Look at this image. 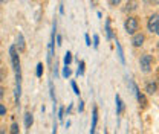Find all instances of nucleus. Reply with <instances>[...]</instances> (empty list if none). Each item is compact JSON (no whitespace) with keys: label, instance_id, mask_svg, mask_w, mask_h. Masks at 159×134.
I'll use <instances>...</instances> for the list:
<instances>
[{"label":"nucleus","instance_id":"9b49d317","mask_svg":"<svg viewBox=\"0 0 159 134\" xmlns=\"http://www.w3.org/2000/svg\"><path fill=\"white\" fill-rule=\"evenodd\" d=\"M32 123H34L32 115H31V113H26V115H25V127H26V128H31Z\"/></svg>","mask_w":159,"mask_h":134},{"label":"nucleus","instance_id":"7ed1b4c3","mask_svg":"<svg viewBox=\"0 0 159 134\" xmlns=\"http://www.w3.org/2000/svg\"><path fill=\"white\" fill-rule=\"evenodd\" d=\"M9 55H11V63H12V67H14V70H16V75H21V73H20V58H19L17 50H16V46H11Z\"/></svg>","mask_w":159,"mask_h":134},{"label":"nucleus","instance_id":"473e14b6","mask_svg":"<svg viewBox=\"0 0 159 134\" xmlns=\"http://www.w3.org/2000/svg\"><path fill=\"white\" fill-rule=\"evenodd\" d=\"M52 134H57V125H54V131H52Z\"/></svg>","mask_w":159,"mask_h":134},{"label":"nucleus","instance_id":"a211bd4d","mask_svg":"<svg viewBox=\"0 0 159 134\" xmlns=\"http://www.w3.org/2000/svg\"><path fill=\"white\" fill-rule=\"evenodd\" d=\"M70 85H72V90H74V93L80 96V89H78V85H77V82H75V81H72V82H70Z\"/></svg>","mask_w":159,"mask_h":134},{"label":"nucleus","instance_id":"c756f323","mask_svg":"<svg viewBox=\"0 0 159 134\" xmlns=\"http://www.w3.org/2000/svg\"><path fill=\"white\" fill-rule=\"evenodd\" d=\"M3 95H5V89L0 87V97H3Z\"/></svg>","mask_w":159,"mask_h":134},{"label":"nucleus","instance_id":"bb28decb","mask_svg":"<svg viewBox=\"0 0 159 134\" xmlns=\"http://www.w3.org/2000/svg\"><path fill=\"white\" fill-rule=\"evenodd\" d=\"M109 5H113V6H116V5H119V0H110V2H109Z\"/></svg>","mask_w":159,"mask_h":134},{"label":"nucleus","instance_id":"20e7f679","mask_svg":"<svg viewBox=\"0 0 159 134\" xmlns=\"http://www.w3.org/2000/svg\"><path fill=\"white\" fill-rule=\"evenodd\" d=\"M55 31H57V21H54V29H52V35L49 40V52H48V61L51 63L54 57V44H55Z\"/></svg>","mask_w":159,"mask_h":134},{"label":"nucleus","instance_id":"412c9836","mask_svg":"<svg viewBox=\"0 0 159 134\" xmlns=\"http://www.w3.org/2000/svg\"><path fill=\"white\" fill-rule=\"evenodd\" d=\"M41 75H43V64H41V63H39V64H37V76H41Z\"/></svg>","mask_w":159,"mask_h":134},{"label":"nucleus","instance_id":"6e6552de","mask_svg":"<svg viewBox=\"0 0 159 134\" xmlns=\"http://www.w3.org/2000/svg\"><path fill=\"white\" fill-rule=\"evenodd\" d=\"M17 49H19V52H25V49H26L25 38H23V34H21V32L17 34Z\"/></svg>","mask_w":159,"mask_h":134},{"label":"nucleus","instance_id":"7c9ffc66","mask_svg":"<svg viewBox=\"0 0 159 134\" xmlns=\"http://www.w3.org/2000/svg\"><path fill=\"white\" fill-rule=\"evenodd\" d=\"M60 12H61V14H64V6H63V3L60 5Z\"/></svg>","mask_w":159,"mask_h":134},{"label":"nucleus","instance_id":"c85d7f7f","mask_svg":"<svg viewBox=\"0 0 159 134\" xmlns=\"http://www.w3.org/2000/svg\"><path fill=\"white\" fill-rule=\"evenodd\" d=\"M3 79H5V72H3V70H0V82H2Z\"/></svg>","mask_w":159,"mask_h":134},{"label":"nucleus","instance_id":"5701e85b","mask_svg":"<svg viewBox=\"0 0 159 134\" xmlns=\"http://www.w3.org/2000/svg\"><path fill=\"white\" fill-rule=\"evenodd\" d=\"M64 111H66V110H64L63 107L58 110V120H60V122H61V120H63V117H64Z\"/></svg>","mask_w":159,"mask_h":134},{"label":"nucleus","instance_id":"0eeeda50","mask_svg":"<svg viewBox=\"0 0 159 134\" xmlns=\"http://www.w3.org/2000/svg\"><path fill=\"white\" fill-rule=\"evenodd\" d=\"M97 123H98V108L93 107V113H92V127H90V134H95L97 130Z\"/></svg>","mask_w":159,"mask_h":134},{"label":"nucleus","instance_id":"2f4dec72","mask_svg":"<svg viewBox=\"0 0 159 134\" xmlns=\"http://www.w3.org/2000/svg\"><path fill=\"white\" fill-rule=\"evenodd\" d=\"M72 107H74V105H72V104H70V105H69V107H67V115H69V113H70V111H72Z\"/></svg>","mask_w":159,"mask_h":134},{"label":"nucleus","instance_id":"aec40b11","mask_svg":"<svg viewBox=\"0 0 159 134\" xmlns=\"http://www.w3.org/2000/svg\"><path fill=\"white\" fill-rule=\"evenodd\" d=\"M135 8H136V3H135V2H130V3H127L125 11H132V9H135Z\"/></svg>","mask_w":159,"mask_h":134},{"label":"nucleus","instance_id":"1a4fd4ad","mask_svg":"<svg viewBox=\"0 0 159 134\" xmlns=\"http://www.w3.org/2000/svg\"><path fill=\"white\" fill-rule=\"evenodd\" d=\"M145 92H147L148 95H155V93L158 92V84H156V82H147V84H145Z\"/></svg>","mask_w":159,"mask_h":134},{"label":"nucleus","instance_id":"4468645a","mask_svg":"<svg viewBox=\"0 0 159 134\" xmlns=\"http://www.w3.org/2000/svg\"><path fill=\"white\" fill-rule=\"evenodd\" d=\"M70 63H72V54L67 50V52H66V55H64V66H66V67H69V66H70Z\"/></svg>","mask_w":159,"mask_h":134},{"label":"nucleus","instance_id":"f3484780","mask_svg":"<svg viewBox=\"0 0 159 134\" xmlns=\"http://www.w3.org/2000/svg\"><path fill=\"white\" fill-rule=\"evenodd\" d=\"M70 73H72V70H70L69 67L64 66V69H63V78H69L70 76Z\"/></svg>","mask_w":159,"mask_h":134},{"label":"nucleus","instance_id":"393cba45","mask_svg":"<svg viewBox=\"0 0 159 134\" xmlns=\"http://www.w3.org/2000/svg\"><path fill=\"white\" fill-rule=\"evenodd\" d=\"M3 115H6V107L0 104V116H3Z\"/></svg>","mask_w":159,"mask_h":134},{"label":"nucleus","instance_id":"ddd939ff","mask_svg":"<svg viewBox=\"0 0 159 134\" xmlns=\"http://www.w3.org/2000/svg\"><path fill=\"white\" fill-rule=\"evenodd\" d=\"M116 49H118V57L121 59V63L122 64H125V58H124V50H122V47H121V44H119L118 41H116Z\"/></svg>","mask_w":159,"mask_h":134},{"label":"nucleus","instance_id":"6ab92c4d","mask_svg":"<svg viewBox=\"0 0 159 134\" xmlns=\"http://www.w3.org/2000/svg\"><path fill=\"white\" fill-rule=\"evenodd\" d=\"M49 92H51V97H52V101L55 102V93H54V84H52V82H49Z\"/></svg>","mask_w":159,"mask_h":134},{"label":"nucleus","instance_id":"9d476101","mask_svg":"<svg viewBox=\"0 0 159 134\" xmlns=\"http://www.w3.org/2000/svg\"><path fill=\"white\" fill-rule=\"evenodd\" d=\"M115 102H116V113H118V115H122V113H124V102H122V99H121L119 95L115 96Z\"/></svg>","mask_w":159,"mask_h":134},{"label":"nucleus","instance_id":"f704fd0d","mask_svg":"<svg viewBox=\"0 0 159 134\" xmlns=\"http://www.w3.org/2000/svg\"><path fill=\"white\" fill-rule=\"evenodd\" d=\"M0 134H6L5 133V130H0Z\"/></svg>","mask_w":159,"mask_h":134},{"label":"nucleus","instance_id":"dca6fc26","mask_svg":"<svg viewBox=\"0 0 159 134\" xmlns=\"http://www.w3.org/2000/svg\"><path fill=\"white\" fill-rule=\"evenodd\" d=\"M11 134H20V130H19V125H17V123H12V125H11Z\"/></svg>","mask_w":159,"mask_h":134},{"label":"nucleus","instance_id":"f257e3e1","mask_svg":"<svg viewBox=\"0 0 159 134\" xmlns=\"http://www.w3.org/2000/svg\"><path fill=\"white\" fill-rule=\"evenodd\" d=\"M124 28H125L127 34H130V35H135V34H136V31L139 29V21H138V19H136V17H127L125 23H124Z\"/></svg>","mask_w":159,"mask_h":134},{"label":"nucleus","instance_id":"2eb2a0df","mask_svg":"<svg viewBox=\"0 0 159 134\" xmlns=\"http://www.w3.org/2000/svg\"><path fill=\"white\" fill-rule=\"evenodd\" d=\"M84 67H86V63L84 61H80L78 63V70H77V75H83L84 73Z\"/></svg>","mask_w":159,"mask_h":134},{"label":"nucleus","instance_id":"72a5a7b5","mask_svg":"<svg viewBox=\"0 0 159 134\" xmlns=\"http://www.w3.org/2000/svg\"><path fill=\"white\" fill-rule=\"evenodd\" d=\"M156 35H159V24H158V28H156V32H155Z\"/></svg>","mask_w":159,"mask_h":134},{"label":"nucleus","instance_id":"f03ea898","mask_svg":"<svg viewBox=\"0 0 159 134\" xmlns=\"http://www.w3.org/2000/svg\"><path fill=\"white\" fill-rule=\"evenodd\" d=\"M152 63H153V58H152V55H148V54L142 55V57L139 58V66H141V70H142L144 73H148V72L152 70Z\"/></svg>","mask_w":159,"mask_h":134},{"label":"nucleus","instance_id":"39448f33","mask_svg":"<svg viewBox=\"0 0 159 134\" xmlns=\"http://www.w3.org/2000/svg\"><path fill=\"white\" fill-rule=\"evenodd\" d=\"M158 24H159V14L150 15V19H148V21H147V28H148V31H150V32H156Z\"/></svg>","mask_w":159,"mask_h":134},{"label":"nucleus","instance_id":"f8f14e48","mask_svg":"<svg viewBox=\"0 0 159 134\" xmlns=\"http://www.w3.org/2000/svg\"><path fill=\"white\" fill-rule=\"evenodd\" d=\"M106 34H107V40L113 38V32H112V28H110V20H106Z\"/></svg>","mask_w":159,"mask_h":134},{"label":"nucleus","instance_id":"b1692460","mask_svg":"<svg viewBox=\"0 0 159 134\" xmlns=\"http://www.w3.org/2000/svg\"><path fill=\"white\" fill-rule=\"evenodd\" d=\"M84 40H86V44H87V46H92V41H90L89 34H86V35H84Z\"/></svg>","mask_w":159,"mask_h":134},{"label":"nucleus","instance_id":"a878e982","mask_svg":"<svg viewBox=\"0 0 159 134\" xmlns=\"http://www.w3.org/2000/svg\"><path fill=\"white\" fill-rule=\"evenodd\" d=\"M84 110V102L83 101H80V104H78V111H83Z\"/></svg>","mask_w":159,"mask_h":134},{"label":"nucleus","instance_id":"cd10ccee","mask_svg":"<svg viewBox=\"0 0 159 134\" xmlns=\"http://www.w3.org/2000/svg\"><path fill=\"white\" fill-rule=\"evenodd\" d=\"M61 41H63L61 35H57V44H58V46H61Z\"/></svg>","mask_w":159,"mask_h":134},{"label":"nucleus","instance_id":"423d86ee","mask_svg":"<svg viewBox=\"0 0 159 134\" xmlns=\"http://www.w3.org/2000/svg\"><path fill=\"white\" fill-rule=\"evenodd\" d=\"M144 41H145V37H144V34H141V32H136V34L132 37V44H133L135 47L142 46V44H144Z\"/></svg>","mask_w":159,"mask_h":134},{"label":"nucleus","instance_id":"4be33fe9","mask_svg":"<svg viewBox=\"0 0 159 134\" xmlns=\"http://www.w3.org/2000/svg\"><path fill=\"white\" fill-rule=\"evenodd\" d=\"M98 46H99V37L98 35H93V47L98 49Z\"/></svg>","mask_w":159,"mask_h":134}]
</instances>
